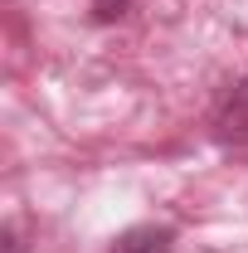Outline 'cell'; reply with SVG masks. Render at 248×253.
<instances>
[{
  "label": "cell",
  "mask_w": 248,
  "mask_h": 253,
  "mask_svg": "<svg viewBox=\"0 0 248 253\" xmlns=\"http://www.w3.org/2000/svg\"><path fill=\"white\" fill-rule=\"evenodd\" d=\"M112 253H175V239L170 229H126L112 244Z\"/></svg>",
  "instance_id": "cell-1"
},
{
  "label": "cell",
  "mask_w": 248,
  "mask_h": 253,
  "mask_svg": "<svg viewBox=\"0 0 248 253\" xmlns=\"http://www.w3.org/2000/svg\"><path fill=\"white\" fill-rule=\"evenodd\" d=\"M219 136H248V83H239L219 107Z\"/></svg>",
  "instance_id": "cell-2"
},
{
  "label": "cell",
  "mask_w": 248,
  "mask_h": 253,
  "mask_svg": "<svg viewBox=\"0 0 248 253\" xmlns=\"http://www.w3.org/2000/svg\"><path fill=\"white\" fill-rule=\"evenodd\" d=\"M126 5H131V0H93V15L97 20H117Z\"/></svg>",
  "instance_id": "cell-3"
},
{
  "label": "cell",
  "mask_w": 248,
  "mask_h": 253,
  "mask_svg": "<svg viewBox=\"0 0 248 253\" xmlns=\"http://www.w3.org/2000/svg\"><path fill=\"white\" fill-rule=\"evenodd\" d=\"M0 249H5V253H25V244H20V234H15V229H5V239H0Z\"/></svg>",
  "instance_id": "cell-4"
}]
</instances>
